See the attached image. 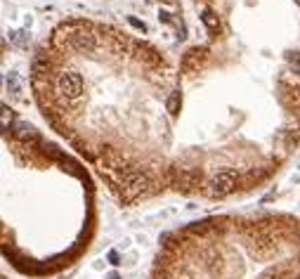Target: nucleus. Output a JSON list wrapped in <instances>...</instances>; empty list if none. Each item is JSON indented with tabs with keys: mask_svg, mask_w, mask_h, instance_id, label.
<instances>
[{
	"mask_svg": "<svg viewBox=\"0 0 300 279\" xmlns=\"http://www.w3.org/2000/svg\"><path fill=\"white\" fill-rule=\"evenodd\" d=\"M29 83L52 135L123 206L248 194L300 147L298 64L203 31L173 52L116 22L62 19Z\"/></svg>",
	"mask_w": 300,
	"mask_h": 279,
	"instance_id": "nucleus-1",
	"label": "nucleus"
},
{
	"mask_svg": "<svg viewBox=\"0 0 300 279\" xmlns=\"http://www.w3.org/2000/svg\"><path fill=\"white\" fill-rule=\"evenodd\" d=\"M95 199L92 170L78 154L15 111H3L5 232L22 222H55L88 244Z\"/></svg>",
	"mask_w": 300,
	"mask_h": 279,
	"instance_id": "nucleus-2",
	"label": "nucleus"
},
{
	"mask_svg": "<svg viewBox=\"0 0 300 279\" xmlns=\"http://www.w3.org/2000/svg\"><path fill=\"white\" fill-rule=\"evenodd\" d=\"M154 279H300V222L274 213L196 220L166 237Z\"/></svg>",
	"mask_w": 300,
	"mask_h": 279,
	"instance_id": "nucleus-3",
	"label": "nucleus"
},
{
	"mask_svg": "<svg viewBox=\"0 0 300 279\" xmlns=\"http://www.w3.org/2000/svg\"><path fill=\"white\" fill-rule=\"evenodd\" d=\"M199 31L300 67V0H194Z\"/></svg>",
	"mask_w": 300,
	"mask_h": 279,
	"instance_id": "nucleus-4",
	"label": "nucleus"
}]
</instances>
